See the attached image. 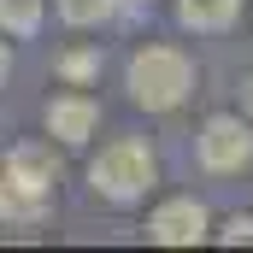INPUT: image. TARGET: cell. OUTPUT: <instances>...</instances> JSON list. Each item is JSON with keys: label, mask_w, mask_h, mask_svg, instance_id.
Instances as JSON below:
<instances>
[{"label": "cell", "mask_w": 253, "mask_h": 253, "mask_svg": "<svg viewBox=\"0 0 253 253\" xmlns=\"http://www.w3.org/2000/svg\"><path fill=\"white\" fill-rule=\"evenodd\" d=\"M42 124H47V135H53L59 147H83V141L100 129V100H94V94H53L47 112H42Z\"/></svg>", "instance_id": "cell-6"}, {"label": "cell", "mask_w": 253, "mask_h": 253, "mask_svg": "<svg viewBox=\"0 0 253 253\" xmlns=\"http://www.w3.org/2000/svg\"><path fill=\"white\" fill-rule=\"evenodd\" d=\"M242 106H248V118H253V71L242 77Z\"/></svg>", "instance_id": "cell-12"}, {"label": "cell", "mask_w": 253, "mask_h": 253, "mask_svg": "<svg viewBox=\"0 0 253 253\" xmlns=\"http://www.w3.org/2000/svg\"><path fill=\"white\" fill-rule=\"evenodd\" d=\"M6 71H12V53H6V42H0V88H6Z\"/></svg>", "instance_id": "cell-13"}, {"label": "cell", "mask_w": 253, "mask_h": 253, "mask_svg": "<svg viewBox=\"0 0 253 253\" xmlns=\"http://www.w3.org/2000/svg\"><path fill=\"white\" fill-rule=\"evenodd\" d=\"M53 6H59V18L71 30H88V24H106L118 0H53Z\"/></svg>", "instance_id": "cell-10"}, {"label": "cell", "mask_w": 253, "mask_h": 253, "mask_svg": "<svg viewBox=\"0 0 253 253\" xmlns=\"http://www.w3.org/2000/svg\"><path fill=\"white\" fill-rule=\"evenodd\" d=\"M124 88L141 112H177L194 94V59L183 47H141L124 71Z\"/></svg>", "instance_id": "cell-1"}, {"label": "cell", "mask_w": 253, "mask_h": 253, "mask_svg": "<svg viewBox=\"0 0 253 253\" xmlns=\"http://www.w3.org/2000/svg\"><path fill=\"white\" fill-rule=\"evenodd\" d=\"M194 159H200V171H212V177L248 171L253 165V124L236 118V112H212V118L200 124V135H194Z\"/></svg>", "instance_id": "cell-3"}, {"label": "cell", "mask_w": 253, "mask_h": 253, "mask_svg": "<svg viewBox=\"0 0 253 253\" xmlns=\"http://www.w3.org/2000/svg\"><path fill=\"white\" fill-rule=\"evenodd\" d=\"M53 71H59L71 88H83V83H94V77H100V47H71V53L53 59Z\"/></svg>", "instance_id": "cell-9"}, {"label": "cell", "mask_w": 253, "mask_h": 253, "mask_svg": "<svg viewBox=\"0 0 253 253\" xmlns=\"http://www.w3.org/2000/svg\"><path fill=\"white\" fill-rule=\"evenodd\" d=\"M47 212H53V183H47V177H30V171H18V165H0V218H6V224L36 230Z\"/></svg>", "instance_id": "cell-4"}, {"label": "cell", "mask_w": 253, "mask_h": 253, "mask_svg": "<svg viewBox=\"0 0 253 253\" xmlns=\"http://www.w3.org/2000/svg\"><path fill=\"white\" fill-rule=\"evenodd\" d=\"M242 6L248 0H177V24L194 36H224V30H236Z\"/></svg>", "instance_id": "cell-7"}, {"label": "cell", "mask_w": 253, "mask_h": 253, "mask_svg": "<svg viewBox=\"0 0 253 253\" xmlns=\"http://www.w3.org/2000/svg\"><path fill=\"white\" fill-rule=\"evenodd\" d=\"M153 183H159V165H153L147 141H135V135L106 141V147L88 159V189L100 194L106 206H135V200H147Z\"/></svg>", "instance_id": "cell-2"}, {"label": "cell", "mask_w": 253, "mask_h": 253, "mask_svg": "<svg viewBox=\"0 0 253 253\" xmlns=\"http://www.w3.org/2000/svg\"><path fill=\"white\" fill-rule=\"evenodd\" d=\"M42 12H47V0H0V30L6 36H36Z\"/></svg>", "instance_id": "cell-8"}, {"label": "cell", "mask_w": 253, "mask_h": 253, "mask_svg": "<svg viewBox=\"0 0 253 253\" xmlns=\"http://www.w3.org/2000/svg\"><path fill=\"white\" fill-rule=\"evenodd\" d=\"M218 242H224V248H242V242H253V218H242V212H236V218L218 230Z\"/></svg>", "instance_id": "cell-11"}, {"label": "cell", "mask_w": 253, "mask_h": 253, "mask_svg": "<svg viewBox=\"0 0 253 253\" xmlns=\"http://www.w3.org/2000/svg\"><path fill=\"white\" fill-rule=\"evenodd\" d=\"M206 236H212V218L194 194H177V200L153 206V218H147V242H159V248H194Z\"/></svg>", "instance_id": "cell-5"}]
</instances>
